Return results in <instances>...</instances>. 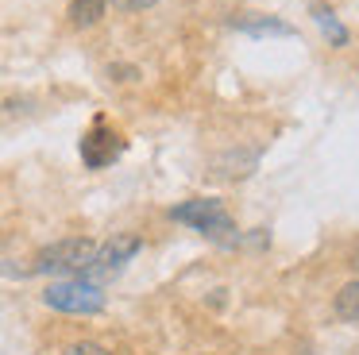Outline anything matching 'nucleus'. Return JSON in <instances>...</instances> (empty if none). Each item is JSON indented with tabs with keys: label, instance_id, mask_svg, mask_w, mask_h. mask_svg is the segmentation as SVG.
Listing matches in <instances>:
<instances>
[{
	"label": "nucleus",
	"instance_id": "1a4fd4ad",
	"mask_svg": "<svg viewBox=\"0 0 359 355\" xmlns=\"http://www.w3.org/2000/svg\"><path fill=\"white\" fill-rule=\"evenodd\" d=\"M313 20H317V27L325 31L328 39H332V46H348V27H344L340 20H336L332 12H328V8H313Z\"/></svg>",
	"mask_w": 359,
	"mask_h": 355
},
{
	"label": "nucleus",
	"instance_id": "9d476101",
	"mask_svg": "<svg viewBox=\"0 0 359 355\" xmlns=\"http://www.w3.org/2000/svg\"><path fill=\"white\" fill-rule=\"evenodd\" d=\"M66 355H112L109 347H101V344H93V340H81V344H74Z\"/></svg>",
	"mask_w": 359,
	"mask_h": 355
},
{
	"label": "nucleus",
	"instance_id": "0eeeda50",
	"mask_svg": "<svg viewBox=\"0 0 359 355\" xmlns=\"http://www.w3.org/2000/svg\"><path fill=\"white\" fill-rule=\"evenodd\" d=\"M332 309H336V316H340V321L359 324V278H355V282H348V286H340Z\"/></svg>",
	"mask_w": 359,
	"mask_h": 355
},
{
	"label": "nucleus",
	"instance_id": "f257e3e1",
	"mask_svg": "<svg viewBox=\"0 0 359 355\" xmlns=\"http://www.w3.org/2000/svg\"><path fill=\"white\" fill-rule=\"evenodd\" d=\"M170 216L178 224H189L194 232H201L205 239H212V243H220V247H232L236 239H240V236H236L232 216H228V208H224V201H217V197L182 201V205L170 208Z\"/></svg>",
	"mask_w": 359,
	"mask_h": 355
},
{
	"label": "nucleus",
	"instance_id": "f03ea898",
	"mask_svg": "<svg viewBox=\"0 0 359 355\" xmlns=\"http://www.w3.org/2000/svg\"><path fill=\"white\" fill-rule=\"evenodd\" d=\"M97 259V243L86 236H74V239H58V243L43 247L35 255V274H86L89 262Z\"/></svg>",
	"mask_w": 359,
	"mask_h": 355
},
{
	"label": "nucleus",
	"instance_id": "423d86ee",
	"mask_svg": "<svg viewBox=\"0 0 359 355\" xmlns=\"http://www.w3.org/2000/svg\"><path fill=\"white\" fill-rule=\"evenodd\" d=\"M232 27L248 31V35H294V27L274 15H240V20H232Z\"/></svg>",
	"mask_w": 359,
	"mask_h": 355
},
{
	"label": "nucleus",
	"instance_id": "20e7f679",
	"mask_svg": "<svg viewBox=\"0 0 359 355\" xmlns=\"http://www.w3.org/2000/svg\"><path fill=\"white\" fill-rule=\"evenodd\" d=\"M140 251H143V239L132 236V232H120V236L104 239V243L97 247V259L89 262V270L81 278H86V282H93V286H101L104 278L120 274V267H124V262H132Z\"/></svg>",
	"mask_w": 359,
	"mask_h": 355
},
{
	"label": "nucleus",
	"instance_id": "6e6552de",
	"mask_svg": "<svg viewBox=\"0 0 359 355\" xmlns=\"http://www.w3.org/2000/svg\"><path fill=\"white\" fill-rule=\"evenodd\" d=\"M104 15V0H70V23L74 27H93Z\"/></svg>",
	"mask_w": 359,
	"mask_h": 355
},
{
	"label": "nucleus",
	"instance_id": "7ed1b4c3",
	"mask_svg": "<svg viewBox=\"0 0 359 355\" xmlns=\"http://www.w3.org/2000/svg\"><path fill=\"white\" fill-rule=\"evenodd\" d=\"M43 301L58 313H78V316H93L104 309V293L101 286L86 282V278H66V282H50L43 290Z\"/></svg>",
	"mask_w": 359,
	"mask_h": 355
},
{
	"label": "nucleus",
	"instance_id": "39448f33",
	"mask_svg": "<svg viewBox=\"0 0 359 355\" xmlns=\"http://www.w3.org/2000/svg\"><path fill=\"white\" fill-rule=\"evenodd\" d=\"M124 139H120V131H112L109 123L97 116L93 120V128L81 135V162H86L89 170H101V166H109V162H116L120 154H124Z\"/></svg>",
	"mask_w": 359,
	"mask_h": 355
},
{
	"label": "nucleus",
	"instance_id": "9b49d317",
	"mask_svg": "<svg viewBox=\"0 0 359 355\" xmlns=\"http://www.w3.org/2000/svg\"><path fill=\"white\" fill-rule=\"evenodd\" d=\"M120 8H132V12H140V8H151L155 0H116Z\"/></svg>",
	"mask_w": 359,
	"mask_h": 355
}]
</instances>
